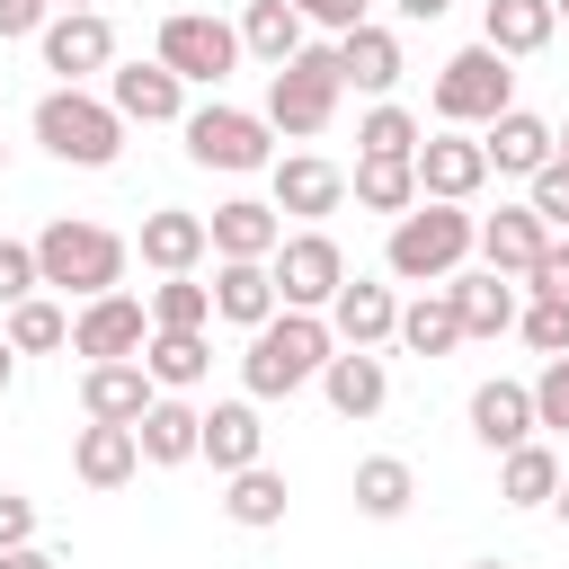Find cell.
I'll list each match as a JSON object with an SVG mask.
<instances>
[{
	"instance_id": "obj_1",
	"label": "cell",
	"mask_w": 569,
	"mask_h": 569,
	"mask_svg": "<svg viewBox=\"0 0 569 569\" xmlns=\"http://www.w3.org/2000/svg\"><path fill=\"white\" fill-rule=\"evenodd\" d=\"M329 356H338L329 311H276L267 329H249L240 382H249V400H293L302 382H320V365H329Z\"/></svg>"
},
{
	"instance_id": "obj_2",
	"label": "cell",
	"mask_w": 569,
	"mask_h": 569,
	"mask_svg": "<svg viewBox=\"0 0 569 569\" xmlns=\"http://www.w3.org/2000/svg\"><path fill=\"white\" fill-rule=\"evenodd\" d=\"M471 249H480V213H462V204H445V196H418V204L391 222L382 267H391L400 284H445V276H462Z\"/></svg>"
},
{
	"instance_id": "obj_3",
	"label": "cell",
	"mask_w": 569,
	"mask_h": 569,
	"mask_svg": "<svg viewBox=\"0 0 569 569\" xmlns=\"http://www.w3.org/2000/svg\"><path fill=\"white\" fill-rule=\"evenodd\" d=\"M36 267H44V284H53V293L98 302V293H116V284H124L133 240H124V231H107V222H89V213H53V222L36 231Z\"/></svg>"
},
{
	"instance_id": "obj_4",
	"label": "cell",
	"mask_w": 569,
	"mask_h": 569,
	"mask_svg": "<svg viewBox=\"0 0 569 569\" xmlns=\"http://www.w3.org/2000/svg\"><path fill=\"white\" fill-rule=\"evenodd\" d=\"M36 142L53 151V160H71V169H116V151H124V116H116V98H89L80 80H53L44 98H36Z\"/></svg>"
},
{
	"instance_id": "obj_5",
	"label": "cell",
	"mask_w": 569,
	"mask_h": 569,
	"mask_svg": "<svg viewBox=\"0 0 569 569\" xmlns=\"http://www.w3.org/2000/svg\"><path fill=\"white\" fill-rule=\"evenodd\" d=\"M338 98H347L338 36H329V44H302L293 62H276V71H267V124H276L284 142H311V133H329Z\"/></svg>"
},
{
	"instance_id": "obj_6",
	"label": "cell",
	"mask_w": 569,
	"mask_h": 569,
	"mask_svg": "<svg viewBox=\"0 0 569 569\" xmlns=\"http://www.w3.org/2000/svg\"><path fill=\"white\" fill-rule=\"evenodd\" d=\"M427 107H436V124H498V116L516 107V71H507V53H498V44H462V53L436 71Z\"/></svg>"
},
{
	"instance_id": "obj_7",
	"label": "cell",
	"mask_w": 569,
	"mask_h": 569,
	"mask_svg": "<svg viewBox=\"0 0 569 569\" xmlns=\"http://www.w3.org/2000/svg\"><path fill=\"white\" fill-rule=\"evenodd\" d=\"M187 160L196 169H222V178H249V169H276V124L249 116V107H187Z\"/></svg>"
},
{
	"instance_id": "obj_8",
	"label": "cell",
	"mask_w": 569,
	"mask_h": 569,
	"mask_svg": "<svg viewBox=\"0 0 569 569\" xmlns=\"http://www.w3.org/2000/svg\"><path fill=\"white\" fill-rule=\"evenodd\" d=\"M160 62H169L187 89H222V80H231V62H240V18L169 9V18H160Z\"/></svg>"
},
{
	"instance_id": "obj_9",
	"label": "cell",
	"mask_w": 569,
	"mask_h": 569,
	"mask_svg": "<svg viewBox=\"0 0 569 569\" xmlns=\"http://www.w3.org/2000/svg\"><path fill=\"white\" fill-rule=\"evenodd\" d=\"M267 267H276L284 311H329V302H338V284H347V249H338L320 222H302V231H293V240L267 258Z\"/></svg>"
},
{
	"instance_id": "obj_10",
	"label": "cell",
	"mask_w": 569,
	"mask_h": 569,
	"mask_svg": "<svg viewBox=\"0 0 569 569\" xmlns=\"http://www.w3.org/2000/svg\"><path fill=\"white\" fill-rule=\"evenodd\" d=\"M142 338H151V293H98V302H80L71 311V356H89V365H116V356H142Z\"/></svg>"
},
{
	"instance_id": "obj_11",
	"label": "cell",
	"mask_w": 569,
	"mask_h": 569,
	"mask_svg": "<svg viewBox=\"0 0 569 569\" xmlns=\"http://www.w3.org/2000/svg\"><path fill=\"white\" fill-rule=\"evenodd\" d=\"M36 44H44V71H53V80L116 71V27H107V9H53Z\"/></svg>"
},
{
	"instance_id": "obj_12",
	"label": "cell",
	"mask_w": 569,
	"mask_h": 569,
	"mask_svg": "<svg viewBox=\"0 0 569 569\" xmlns=\"http://www.w3.org/2000/svg\"><path fill=\"white\" fill-rule=\"evenodd\" d=\"M267 196H276V213H293V222H329V213L347 204V169L320 160V151H284V160L267 169Z\"/></svg>"
},
{
	"instance_id": "obj_13",
	"label": "cell",
	"mask_w": 569,
	"mask_h": 569,
	"mask_svg": "<svg viewBox=\"0 0 569 569\" xmlns=\"http://www.w3.org/2000/svg\"><path fill=\"white\" fill-rule=\"evenodd\" d=\"M107 98L124 124H187V80L151 53V62H116L107 71Z\"/></svg>"
},
{
	"instance_id": "obj_14",
	"label": "cell",
	"mask_w": 569,
	"mask_h": 569,
	"mask_svg": "<svg viewBox=\"0 0 569 569\" xmlns=\"http://www.w3.org/2000/svg\"><path fill=\"white\" fill-rule=\"evenodd\" d=\"M489 187V151L453 124V133H436V142H418V196H445V204H471Z\"/></svg>"
},
{
	"instance_id": "obj_15",
	"label": "cell",
	"mask_w": 569,
	"mask_h": 569,
	"mask_svg": "<svg viewBox=\"0 0 569 569\" xmlns=\"http://www.w3.org/2000/svg\"><path fill=\"white\" fill-rule=\"evenodd\" d=\"M204 231H213V258H276V249H284L276 196H231V204L204 213Z\"/></svg>"
},
{
	"instance_id": "obj_16",
	"label": "cell",
	"mask_w": 569,
	"mask_h": 569,
	"mask_svg": "<svg viewBox=\"0 0 569 569\" xmlns=\"http://www.w3.org/2000/svg\"><path fill=\"white\" fill-rule=\"evenodd\" d=\"M276 311H284V293H276V267H267V258H222V267H213V320L267 329Z\"/></svg>"
},
{
	"instance_id": "obj_17",
	"label": "cell",
	"mask_w": 569,
	"mask_h": 569,
	"mask_svg": "<svg viewBox=\"0 0 569 569\" xmlns=\"http://www.w3.org/2000/svg\"><path fill=\"white\" fill-rule=\"evenodd\" d=\"M151 400H160V382H151V365H142V356L80 365V409H89V418H116V427H133Z\"/></svg>"
},
{
	"instance_id": "obj_18",
	"label": "cell",
	"mask_w": 569,
	"mask_h": 569,
	"mask_svg": "<svg viewBox=\"0 0 569 569\" xmlns=\"http://www.w3.org/2000/svg\"><path fill=\"white\" fill-rule=\"evenodd\" d=\"M480 151H489L498 178H533L542 160H560V133H551L533 107H507L498 124H480Z\"/></svg>"
},
{
	"instance_id": "obj_19",
	"label": "cell",
	"mask_w": 569,
	"mask_h": 569,
	"mask_svg": "<svg viewBox=\"0 0 569 569\" xmlns=\"http://www.w3.org/2000/svg\"><path fill=\"white\" fill-rule=\"evenodd\" d=\"M142 267L151 276H196V258L213 249V231H204V213H187V204H160V213H142Z\"/></svg>"
},
{
	"instance_id": "obj_20",
	"label": "cell",
	"mask_w": 569,
	"mask_h": 569,
	"mask_svg": "<svg viewBox=\"0 0 569 569\" xmlns=\"http://www.w3.org/2000/svg\"><path fill=\"white\" fill-rule=\"evenodd\" d=\"M338 71H347V89H365V98H391L400 89V36L382 27V18H365V27H347L338 36Z\"/></svg>"
},
{
	"instance_id": "obj_21",
	"label": "cell",
	"mask_w": 569,
	"mask_h": 569,
	"mask_svg": "<svg viewBox=\"0 0 569 569\" xmlns=\"http://www.w3.org/2000/svg\"><path fill=\"white\" fill-rule=\"evenodd\" d=\"M329 329H338V347H382V338H400V302H391V284L347 276L338 302H329Z\"/></svg>"
},
{
	"instance_id": "obj_22",
	"label": "cell",
	"mask_w": 569,
	"mask_h": 569,
	"mask_svg": "<svg viewBox=\"0 0 569 569\" xmlns=\"http://www.w3.org/2000/svg\"><path fill=\"white\" fill-rule=\"evenodd\" d=\"M320 391H329L338 418H373V409L391 400V365H382L373 347H338V356L320 365Z\"/></svg>"
},
{
	"instance_id": "obj_23",
	"label": "cell",
	"mask_w": 569,
	"mask_h": 569,
	"mask_svg": "<svg viewBox=\"0 0 569 569\" xmlns=\"http://www.w3.org/2000/svg\"><path fill=\"white\" fill-rule=\"evenodd\" d=\"M542 418H533V382H507V373H489L480 391H471V436L489 445V453H507V445H525Z\"/></svg>"
},
{
	"instance_id": "obj_24",
	"label": "cell",
	"mask_w": 569,
	"mask_h": 569,
	"mask_svg": "<svg viewBox=\"0 0 569 569\" xmlns=\"http://www.w3.org/2000/svg\"><path fill=\"white\" fill-rule=\"evenodd\" d=\"M258 453H267L258 400H213V409H204V445H196V462H213V471L231 480V471H249Z\"/></svg>"
},
{
	"instance_id": "obj_25",
	"label": "cell",
	"mask_w": 569,
	"mask_h": 569,
	"mask_svg": "<svg viewBox=\"0 0 569 569\" xmlns=\"http://www.w3.org/2000/svg\"><path fill=\"white\" fill-rule=\"evenodd\" d=\"M71 471H80L89 489H124V480L142 471V436L116 427V418H89V427L71 436Z\"/></svg>"
},
{
	"instance_id": "obj_26",
	"label": "cell",
	"mask_w": 569,
	"mask_h": 569,
	"mask_svg": "<svg viewBox=\"0 0 569 569\" xmlns=\"http://www.w3.org/2000/svg\"><path fill=\"white\" fill-rule=\"evenodd\" d=\"M542 240H551V222H542L533 204H498V213H480V258H489L498 276H525V267L542 258Z\"/></svg>"
},
{
	"instance_id": "obj_27",
	"label": "cell",
	"mask_w": 569,
	"mask_h": 569,
	"mask_svg": "<svg viewBox=\"0 0 569 569\" xmlns=\"http://www.w3.org/2000/svg\"><path fill=\"white\" fill-rule=\"evenodd\" d=\"M133 436H142V462H196V445H204V409L178 400V391H160V400L133 418Z\"/></svg>"
},
{
	"instance_id": "obj_28",
	"label": "cell",
	"mask_w": 569,
	"mask_h": 569,
	"mask_svg": "<svg viewBox=\"0 0 569 569\" xmlns=\"http://www.w3.org/2000/svg\"><path fill=\"white\" fill-rule=\"evenodd\" d=\"M347 196L365 204V213H409L418 204V151L409 160H391V151H356V178H347Z\"/></svg>"
},
{
	"instance_id": "obj_29",
	"label": "cell",
	"mask_w": 569,
	"mask_h": 569,
	"mask_svg": "<svg viewBox=\"0 0 569 569\" xmlns=\"http://www.w3.org/2000/svg\"><path fill=\"white\" fill-rule=\"evenodd\" d=\"M400 347H409V356H453V347H462V302H453V284H418V302H400Z\"/></svg>"
},
{
	"instance_id": "obj_30",
	"label": "cell",
	"mask_w": 569,
	"mask_h": 569,
	"mask_svg": "<svg viewBox=\"0 0 569 569\" xmlns=\"http://www.w3.org/2000/svg\"><path fill=\"white\" fill-rule=\"evenodd\" d=\"M551 27H560V9H551V0H489V9H480V44H498L507 62L542 53V44H551Z\"/></svg>"
},
{
	"instance_id": "obj_31",
	"label": "cell",
	"mask_w": 569,
	"mask_h": 569,
	"mask_svg": "<svg viewBox=\"0 0 569 569\" xmlns=\"http://www.w3.org/2000/svg\"><path fill=\"white\" fill-rule=\"evenodd\" d=\"M560 480H569V471H560V453H551V445H533V436L498 453V498H507V507H551V498H560Z\"/></svg>"
},
{
	"instance_id": "obj_32",
	"label": "cell",
	"mask_w": 569,
	"mask_h": 569,
	"mask_svg": "<svg viewBox=\"0 0 569 569\" xmlns=\"http://www.w3.org/2000/svg\"><path fill=\"white\" fill-rule=\"evenodd\" d=\"M302 27H311V18H302L293 0H249V9H240V53H258V62L276 71V62H293V53L311 44Z\"/></svg>"
},
{
	"instance_id": "obj_33",
	"label": "cell",
	"mask_w": 569,
	"mask_h": 569,
	"mask_svg": "<svg viewBox=\"0 0 569 569\" xmlns=\"http://www.w3.org/2000/svg\"><path fill=\"white\" fill-rule=\"evenodd\" d=\"M453 284V302H462V338H498V329H516V284L498 276V267H480V276H445Z\"/></svg>"
},
{
	"instance_id": "obj_34",
	"label": "cell",
	"mask_w": 569,
	"mask_h": 569,
	"mask_svg": "<svg viewBox=\"0 0 569 569\" xmlns=\"http://www.w3.org/2000/svg\"><path fill=\"white\" fill-rule=\"evenodd\" d=\"M142 365H151L160 391H196L213 373V347H204V329H151L142 338Z\"/></svg>"
},
{
	"instance_id": "obj_35",
	"label": "cell",
	"mask_w": 569,
	"mask_h": 569,
	"mask_svg": "<svg viewBox=\"0 0 569 569\" xmlns=\"http://www.w3.org/2000/svg\"><path fill=\"white\" fill-rule=\"evenodd\" d=\"M284 507H293V489H284V471H267V462H249V471H231V480H222V516H231V525H249V533L284 525Z\"/></svg>"
},
{
	"instance_id": "obj_36",
	"label": "cell",
	"mask_w": 569,
	"mask_h": 569,
	"mask_svg": "<svg viewBox=\"0 0 569 569\" xmlns=\"http://www.w3.org/2000/svg\"><path fill=\"white\" fill-rule=\"evenodd\" d=\"M409 498H418V471H409L400 453H365V462H356V516L391 525V516H409Z\"/></svg>"
},
{
	"instance_id": "obj_37",
	"label": "cell",
	"mask_w": 569,
	"mask_h": 569,
	"mask_svg": "<svg viewBox=\"0 0 569 569\" xmlns=\"http://www.w3.org/2000/svg\"><path fill=\"white\" fill-rule=\"evenodd\" d=\"M18 356H53V347H71V311L62 302H44V293H27V302H9V329H0Z\"/></svg>"
},
{
	"instance_id": "obj_38",
	"label": "cell",
	"mask_w": 569,
	"mask_h": 569,
	"mask_svg": "<svg viewBox=\"0 0 569 569\" xmlns=\"http://www.w3.org/2000/svg\"><path fill=\"white\" fill-rule=\"evenodd\" d=\"M151 329H213V284L160 276V284H151Z\"/></svg>"
},
{
	"instance_id": "obj_39",
	"label": "cell",
	"mask_w": 569,
	"mask_h": 569,
	"mask_svg": "<svg viewBox=\"0 0 569 569\" xmlns=\"http://www.w3.org/2000/svg\"><path fill=\"white\" fill-rule=\"evenodd\" d=\"M427 133H418V116L400 107V98H373L365 107V124H356V151H391V160H409Z\"/></svg>"
},
{
	"instance_id": "obj_40",
	"label": "cell",
	"mask_w": 569,
	"mask_h": 569,
	"mask_svg": "<svg viewBox=\"0 0 569 569\" xmlns=\"http://www.w3.org/2000/svg\"><path fill=\"white\" fill-rule=\"evenodd\" d=\"M516 329H525V347H533V356H569V302L533 293V302L516 311Z\"/></svg>"
},
{
	"instance_id": "obj_41",
	"label": "cell",
	"mask_w": 569,
	"mask_h": 569,
	"mask_svg": "<svg viewBox=\"0 0 569 569\" xmlns=\"http://www.w3.org/2000/svg\"><path fill=\"white\" fill-rule=\"evenodd\" d=\"M525 204H533L551 231H569V160H542V169L525 178Z\"/></svg>"
},
{
	"instance_id": "obj_42",
	"label": "cell",
	"mask_w": 569,
	"mask_h": 569,
	"mask_svg": "<svg viewBox=\"0 0 569 569\" xmlns=\"http://www.w3.org/2000/svg\"><path fill=\"white\" fill-rule=\"evenodd\" d=\"M44 284V267H36V240H0V311L9 302H27Z\"/></svg>"
},
{
	"instance_id": "obj_43",
	"label": "cell",
	"mask_w": 569,
	"mask_h": 569,
	"mask_svg": "<svg viewBox=\"0 0 569 569\" xmlns=\"http://www.w3.org/2000/svg\"><path fill=\"white\" fill-rule=\"evenodd\" d=\"M533 418H542V427H569V356H542V373H533Z\"/></svg>"
},
{
	"instance_id": "obj_44",
	"label": "cell",
	"mask_w": 569,
	"mask_h": 569,
	"mask_svg": "<svg viewBox=\"0 0 569 569\" xmlns=\"http://www.w3.org/2000/svg\"><path fill=\"white\" fill-rule=\"evenodd\" d=\"M525 293H551V302H569V240H542V258L525 267Z\"/></svg>"
},
{
	"instance_id": "obj_45",
	"label": "cell",
	"mask_w": 569,
	"mask_h": 569,
	"mask_svg": "<svg viewBox=\"0 0 569 569\" xmlns=\"http://www.w3.org/2000/svg\"><path fill=\"white\" fill-rule=\"evenodd\" d=\"M18 542H36V498L0 489V551H18Z\"/></svg>"
},
{
	"instance_id": "obj_46",
	"label": "cell",
	"mask_w": 569,
	"mask_h": 569,
	"mask_svg": "<svg viewBox=\"0 0 569 569\" xmlns=\"http://www.w3.org/2000/svg\"><path fill=\"white\" fill-rule=\"evenodd\" d=\"M44 18H53V0H0V44L9 36H44Z\"/></svg>"
},
{
	"instance_id": "obj_47",
	"label": "cell",
	"mask_w": 569,
	"mask_h": 569,
	"mask_svg": "<svg viewBox=\"0 0 569 569\" xmlns=\"http://www.w3.org/2000/svg\"><path fill=\"white\" fill-rule=\"evenodd\" d=\"M311 27H329V36H347V27H365V0H293Z\"/></svg>"
},
{
	"instance_id": "obj_48",
	"label": "cell",
	"mask_w": 569,
	"mask_h": 569,
	"mask_svg": "<svg viewBox=\"0 0 569 569\" xmlns=\"http://www.w3.org/2000/svg\"><path fill=\"white\" fill-rule=\"evenodd\" d=\"M0 569H62L44 542H18V551H0Z\"/></svg>"
},
{
	"instance_id": "obj_49",
	"label": "cell",
	"mask_w": 569,
	"mask_h": 569,
	"mask_svg": "<svg viewBox=\"0 0 569 569\" xmlns=\"http://www.w3.org/2000/svg\"><path fill=\"white\" fill-rule=\"evenodd\" d=\"M391 9H400V18H409V27H436V18H445V9H453V0H391Z\"/></svg>"
},
{
	"instance_id": "obj_50",
	"label": "cell",
	"mask_w": 569,
	"mask_h": 569,
	"mask_svg": "<svg viewBox=\"0 0 569 569\" xmlns=\"http://www.w3.org/2000/svg\"><path fill=\"white\" fill-rule=\"evenodd\" d=\"M9 382H18V347L0 338V391H9Z\"/></svg>"
},
{
	"instance_id": "obj_51",
	"label": "cell",
	"mask_w": 569,
	"mask_h": 569,
	"mask_svg": "<svg viewBox=\"0 0 569 569\" xmlns=\"http://www.w3.org/2000/svg\"><path fill=\"white\" fill-rule=\"evenodd\" d=\"M551 507H560V525H569V480H560V498H551Z\"/></svg>"
},
{
	"instance_id": "obj_52",
	"label": "cell",
	"mask_w": 569,
	"mask_h": 569,
	"mask_svg": "<svg viewBox=\"0 0 569 569\" xmlns=\"http://www.w3.org/2000/svg\"><path fill=\"white\" fill-rule=\"evenodd\" d=\"M53 9H98V0H53Z\"/></svg>"
},
{
	"instance_id": "obj_53",
	"label": "cell",
	"mask_w": 569,
	"mask_h": 569,
	"mask_svg": "<svg viewBox=\"0 0 569 569\" xmlns=\"http://www.w3.org/2000/svg\"><path fill=\"white\" fill-rule=\"evenodd\" d=\"M471 569H516V560H471Z\"/></svg>"
},
{
	"instance_id": "obj_54",
	"label": "cell",
	"mask_w": 569,
	"mask_h": 569,
	"mask_svg": "<svg viewBox=\"0 0 569 569\" xmlns=\"http://www.w3.org/2000/svg\"><path fill=\"white\" fill-rule=\"evenodd\" d=\"M560 160H569V124H560Z\"/></svg>"
},
{
	"instance_id": "obj_55",
	"label": "cell",
	"mask_w": 569,
	"mask_h": 569,
	"mask_svg": "<svg viewBox=\"0 0 569 569\" xmlns=\"http://www.w3.org/2000/svg\"><path fill=\"white\" fill-rule=\"evenodd\" d=\"M0 178H9V142H0Z\"/></svg>"
},
{
	"instance_id": "obj_56",
	"label": "cell",
	"mask_w": 569,
	"mask_h": 569,
	"mask_svg": "<svg viewBox=\"0 0 569 569\" xmlns=\"http://www.w3.org/2000/svg\"><path fill=\"white\" fill-rule=\"evenodd\" d=\"M551 9H560V18H569V0H551Z\"/></svg>"
}]
</instances>
